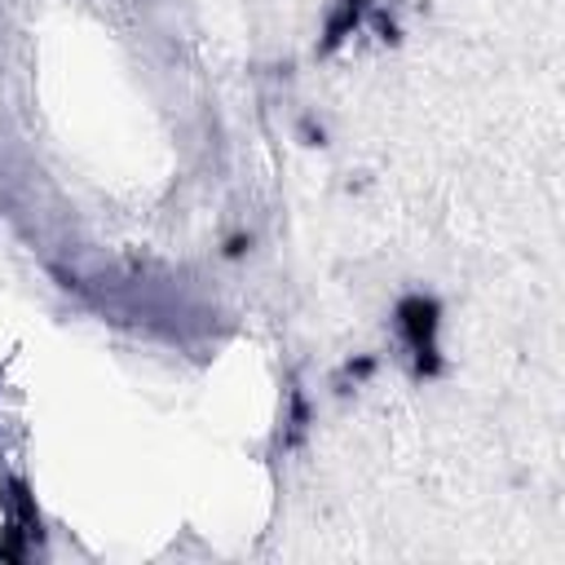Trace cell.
<instances>
[{
    "label": "cell",
    "instance_id": "6da1fadb",
    "mask_svg": "<svg viewBox=\"0 0 565 565\" xmlns=\"http://www.w3.org/2000/svg\"><path fill=\"white\" fill-rule=\"evenodd\" d=\"M402 327H407V336H411V350L420 354V363L424 367H433V305H424V301H411L407 309H402Z\"/></svg>",
    "mask_w": 565,
    "mask_h": 565
}]
</instances>
